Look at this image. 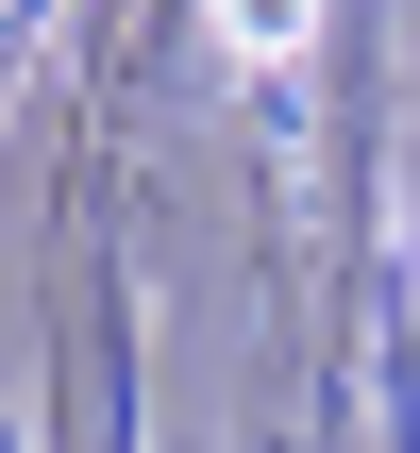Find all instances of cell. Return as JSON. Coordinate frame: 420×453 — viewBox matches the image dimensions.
Instances as JSON below:
<instances>
[{"label": "cell", "mask_w": 420, "mask_h": 453, "mask_svg": "<svg viewBox=\"0 0 420 453\" xmlns=\"http://www.w3.org/2000/svg\"><path fill=\"white\" fill-rule=\"evenodd\" d=\"M219 34H236V50H253V67H286V50H303V34H320V0H219Z\"/></svg>", "instance_id": "1"}]
</instances>
